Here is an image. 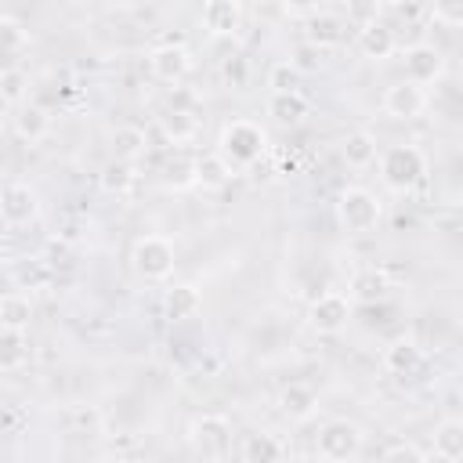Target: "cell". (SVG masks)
Instances as JSON below:
<instances>
[{
  "instance_id": "obj_14",
  "label": "cell",
  "mask_w": 463,
  "mask_h": 463,
  "mask_svg": "<svg viewBox=\"0 0 463 463\" xmlns=\"http://www.w3.org/2000/svg\"><path fill=\"white\" fill-rule=\"evenodd\" d=\"M344 18L340 14H329V11H315V14H307V25H304V40L307 43H315L318 51H326V47H336L340 40H344Z\"/></svg>"
},
{
  "instance_id": "obj_28",
  "label": "cell",
  "mask_w": 463,
  "mask_h": 463,
  "mask_svg": "<svg viewBox=\"0 0 463 463\" xmlns=\"http://www.w3.org/2000/svg\"><path fill=\"white\" fill-rule=\"evenodd\" d=\"M134 181H137V170H134V163H127V159H112V163L101 170V184H105V192H116V195L130 192Z\"/></svg>"
},
{
  "instance_id": "obj_34",
  "label": "cell",
  "mask_w": 463,
  "mask_h": 463,
  "mask_svg": "<svg viewBox=\"0 0 463 463\" xmlns=\"http://www.w3.org/2000/svg\"><path fill=\"white\" fill-rule=\"evenodd\" d=\"M293 65H297L300 72H315V69L322 65V51H318L315 43H307V40H304V43L293 51Z\"/></svg>"
},
{
  "instance_id": "obj_29",
  "label": "cell",
  "mask_w": 463,
  "mask_h": 463,
  "mask_svg": "<svg viewBox=\"0 0 463 463\" xmlns=\"http://www.w3.org/2000/svg\"><path fill=\"white\" fill-rule=\"evenodd\" d=\"M242 456L268 463V459H282V456H286V445H282L279 438H271V434H250V438L242 441Z\"/></svg>"
},
{
  "instance_id": "obj_10",
  "label": "cell",
  "mask_w": 463,
  "mask_h": 463,
  "mask_svg": "<svg viewBox=\"0 0 463 463\" xmlns=\"http://www.w3.org/2000/svg\"><path fill=\"white\" fill-rule=\"evenodd\" d=\"M347 318H351V300L344 293H333V289L322 293L307 311V322L315 333H340L347 326Z\"/></svg>"
},
{
  "instance_id": "obj_8",
  "label": "cell",
  "mask_w": 463,
  "mask_h": 463,
  "mask_svg": "<svg viewBox=\"0 0 463 463\" xmlns=\"http://www.w3.org/2000/svg\"><path fill=\"white\" fill-rule=\"evenodd\" d=\"M148 72H152L159 83H181V80L192 72V51H188L181 40L159 43V47L148 54Z\"/></svg>"
},
{
  "instance_id": "obj_27",
  "label": "cell",
  "mask_w": 463,
  "mask_h": 463,
  "mask_svg": "<svg viewBox=\"0 0 463 463\" xmlns=\"http://www.w3.org/2000/svg\"><path fill=\"white\" fill-rule=\"evenodd\" d=\"M387 289H391V282H387V275H383L380 268H365V271H358V275L351 279V297L362 300V304L383 300Z\"/></svg>"
},
{
  "instance_id": "obj_38",
  "label": "cell",
  "mask_w": 463,
  "mask_h": 463,
  "mask_svg": "<svg viewBox=\"0 0 463 463\" xmlns=\"http://www.w3.org/2000/svg\"><path fill=\"white\" fill-rule=\"evenodd\" d=\"M282 11L286 14H315L318 0H282Z\"/></svg>"
},
{
  "instance_id": "obj_5",
  "label": "cell",
  "mask_w": 463,
  "mask_h": 463,
  "mask_svg": "<svg viewBox=\"0 0 463 463\" xmlns=\"http://www.w3.org/2000/svg\"><path fill=\"white\" fill-rule=\"evenodd\" d=\"M315 449L322 459H333V463L358 459L365 449V430L354 420H329V423H322Z\"/></svg>"
},
{
  "instance_id": "obj_3",
  "label": "cell",
  "mask_w": 463,
  "mask_h": 463,
  "mask_svg": "<svg viewBox=\"0 0 463 463\" xmlns=\"http://www.w3.org/2000/svg\"><path fill=\"white\" fill-rule=\"evenodd\" d=\"M380 213H383L380 199H376L369 188H362V184L344 188L340 199H336V221H340V228H344L347 235H365V232H373V228L380 224Z\"/></svg>"
},
{
  "instance_id": "obj_12",
  "label": "cell",
  "mask_w": 463,
  "mask_h": 463,
  "mask_svg": "<svg viewBox=\"0 0 463 463\" xmlns=\"http://www.w3.org/2000/svg\"><path fill=\"white\" fill-rule=\"evenodd\" d=\"M203 25L210 36H235L242 29V4L239 0H206Z\"/></svg>"
},
{
  "instance_id": "obj_24",
  "label": "cell",
  "mask_w": 463,
  "mask_h": 463,
  "mask_svg": "<svg viewBox=\"0 0 463 463\" xmlns=\"http://www.w3.org/2000/svg\"><path fill=\"white\" fill-rule=\"evenodd\" d=\"M159 130H163L166 141L188 145V141H195V134H199V119H195V112H188V109H170V112L159 119Z\"/></svg>"
},
{
  "instance_id": "obj_39",
  "label": "cell",
  "mask_w": 463,
  "mask_h": 463,
  "mask_svg": "<svg viewBox=\"0 0 463 463\" xmlns=\"http://www.w3.org/2000/svg\"><path fill=\"white\" fill-rule=\"evenodd\" d=\"M380 4H391V7H394V4H402V0H380Z\"/></svg>"
},
{
  "instance_id": "obj_7",
  "label": "cell",
  "mask_w": 463,
  "mask_h": 463,
  "mask_svg": "<svg viewBox=\"0 0 463 463\" xmlns=\"http://www.w3.org/2000/svg\"><path fill=\"white\" fill-rule=\"evenodd\" d=\"M36 217H40V199H36V192L29 184L14 181V184H7L0 192V224L4 228H25Z\"/></svg>"
},
{
  "instance_id": "obj_40",
  "label": "cell",
  "mask_w": 463,
  "mask_h": 463,
  "mask_svg": "<svg viewBox=\"0 0 463 463\" xmlns=\"http://www.w3.org/2000/svg\"><path fill=\"white\" fill-rule=\"evenodd\" d=\"M0 130H4V116H0Z\"/></svg>"
},
{
  "instance_id": "obj_37",
  "label": "cell",
  "mask_w": 463,
  "mask_h": 463,
  "mask_svg": "<svg viewBox=\"0 0 463 463\" xmlns=\"http://www.w3.org/2000/svg\"><path fill=\"white\" fill-rule=\"evenodd\" d=\"M221 76L232 80L235 87H242V83H246V61H242V58H228V61L221 65Z\"/></svg>"
},
{
  "instance_id": "obj_33",
  "label": "cell",
  "mask_w": 463,
  "mask_h": 463,
  "mask_svg": "<svg viewBox=\"0 0 463 463\" xmlns=\"http://www.w3.org/2000/svg\"><path fill=\"white\" fill-rule=\"evenodd\" d=\"M430 14H434L438 25L456 29V25H463V0H434Z\"/></svg>"
},
{
  "instance_id": "obj_6",
  "label": "cell",
  "mask_w": 463,
  "mask_h": 463,
  "mask_svg": "<svg viewBox=\"0 0 463 463\" xmlns=\"http://www.w3.org/2000/svg\"><path fill=\"white\" fill-rule=\"evenodd\" d=\"M188 445L203 459H228L232 456V423L221 412H203L188 423Z\"/></svg>"
},
{
  "instance_id": "obj_20",
  "label": "cell",
  "mask_w": 463,
  "mask_h": 463,
  "mask_svg": "<svg viewBox=\"0 0 463 463\" xmlns=\"http://www.w3.org/2000/svg\"><path fill=\"white\" fill-rule=\"evenodd\" d=\"M434 456L445 459V463L463 459V420L445 416V420L434 427Z\"/></svg>"
},
{
  "instance_id": "obj_2",
  "label": "cell",
  "mask_w": 463,
  "mask_h": 463,
  "mask_svg": "<svg viewBox=\"0 0 463 463\" xmlns=\"http://www.w3.org/2000/svg\"><path fill=\"white\" fill-rule=\"evenodd\" d=\"M427 174V159L416 145H391L380 156V177L391 192H412Z\"/></svg>"
},
{
  "instance_id": "obj_21",
  "label": "cell",
  "mask_w": 463,
  "mask_h": 463,
  "mask_svg": "<svg viewBox=\"0 0 463 463\" xmlns=\"http://www.w3.org/2000/svg\"><path fill=\"white\" fill-rule=\"evenodd\" d=\"M14 134H18L22 141H29V145L43 141V137L51 134V116H47V109H40V105H18Z\"/></svg>"
},
{
  "instance_id": "obj_26",
  "label": "cell",
  "mask_w": 463,
  "mask_h": 463,
  "mask_svg": "<svg viewBox=\"0 0 463 463\" xmlns=\"http://www.w3.org/2000/svg\"><path fill=\"white\" fill-rule=\"evenodd\" d=\"M25 358H29V340H25V333H18V329H4V326H0V373H14V369H22Z\"/></svg>"
},
{
  "instance_id": "obj_1",
  "label": "cell",
  "mask_w": 463,
  "mask_h": 463,
  "mask_svg": "<svg viewBox=\"0 0 463 463\" xmlns=\"http://www.w3.org/2000/svg\"><path fill=\"white\" fill-rule=\"evenodd\" d=\"M268 148V134L253 119H232L221 127L217 137V156L235 170V166H253Z\"/></svg>"
},
{
  "instance_id": "obj_23",
  "label": "cell",
  "mask_w": 463,
  "mask_h": 463,
  "mask_svg": "<svg viewBox=\"0 0 463 463\" xmlns=\"http://www.w3.org/2000/svg\"><path fill=\"white\" fill-rule=\"evenodd\" d=\"M192 181H195L199 188H224V184L232 181V166H228L217 152H206V156H199V159L192 163Z\"/></svg>"
},
{
  "instance_id": "obj_13",
  "label": "cell",
  "mask_w": 463,
  "mask_h": 463,
  "mask_svg": "<svg viewBox=\"0 0 463 463\" xmlns=\"http://www.w3.org/2000/svg\"><path fill=\"white\" fill-rule=\"evenodd\" d=\"M279 409L282 416H289L293 423H307L318 412V394L307 383H289L279 391Z\"/></svg>"
},
{
  "instance_id": "obj_18",
  "label": "cell",
  "mask_w": 463,
  "mask_h": 463,
  "mask_svg": "<svg viewBox=\"0 0 463 463\" xmlns=\"http://www.w3.org/2000/svg\"><path fill=\"white\" fill-rule=\"evenodd\" d=\"M109 148H112V159H127V163H137L145 152H148V134L134 123L127 127H116L112 137H109Z\"/></svg>"
},
{
  "instance_id": "obj_17",
  "label": "cell",
  "mask_w": 463,
  "mask_h": 463,
  "mask_svg": "<svg viewBox=\"0 0 463 463\" xmlns=\"http://www.w3.org/2000/svg\"><path fill=\"white\" fill-rule=\"evenodd\" d=\"M268 116L279 123V127H297L304 116H307V98L300 90H271L268 98Z\"/></svg>"
},
{
  "instance_id": "obj_19",
  "label": "cell",
  "mask_w": 463,
  "mask_h": 463,
  "mask_svg": "<svg viewBox=\"0 0 463 463\" xmlns=\"http://www.w3.org/2000/svg\"><path fill=\"white\" fill-rule=\"evenodd\" d=\"M199 307H203V297H199V289L188 286V282L170 286V289L163 293V311H166V318H174V322H184V318L199 315Z\"/></svg>"
},
{
  "instance_id": "obj_30",
  "label": "cell",
  "mask_w": 463,
  "mask_h": 463,
  "mask_svg": "<svg viewBox=\"0 0 463 463\" xmlns=\"http://www.w3.org/2000/svg\"><path fill=\"white\" fill-rule=\"evenodd\" d=\"M29 94V76L22 69H4L0 72V101L7 105H22Z\"/></svg>"
},
{
  "instance_id": "obj_31",
  "label": "cell",
  "mask_w": 463,
  "mask_h": 463,
  "mask_svg": "<svg viewBox=\"0 0 463 463\" xmlns=\"http://www.w3.org/2000/svg\"><path fill=\"white\" fill-rule=\"evenodd\" d=\"M25 47H29V33L22 29V22L0 14V51L18 54V51H25Z\"/></svg>"
},
{
  "instance_id": "obj_32",
  "label": "cell",
  "mask_w": 463,
  "mask_h": 463,
  "mask_svg": "<svg viewBox=\"0 0 463 463\" xmlns=\"http://www.w3.org/2000/svg\"><path fill=\"white\" fill-rule=\"evenodd\" d=\"M268 87L279 94V90H297L300 87V69L293 61H275L271 72H268Z\"/></svg>"
},
{
  "instance_id": "obj_11",
  "label": "cell",
  "mask_w": 463,
  "mask_h": 463,
  "mask_svg": "<svg viewBox=\"0 0 463 463\" xmlns=\"http://www.w3.org/2000/svg\"><path fill=\"white\" fill-rule=\"evenodd\" d=\"M445 76V54L434 43H412L405 51V80L412 83H434Z\"/></svg>"
},
{
  "instance_id": "obj_16",
  "label": "cell",
  "mask_w": 463,
  "mask_h": 463,
  "mask_svg": "<svg viewBox=\"0 0 463 463\" xmlns=\"http://www.w3.org/2000/svg\"><path fill=\"white\" fill-rule=\"evenodd\" d=\"M383 365L391 373H398V376H409V373H416L423 365V347L412 336H398V340H391L383 347Z\"/></svg>"
},
{
  "instance_id": "obj_25",
  "label": "cell",
  "mask_w": 463,
  "mask_h": 463,
  "mask_svg": "<svg viewBox=\"0 0 463 463\" xmlns=\"http://www.w3.org/2000/svg\"><path fill=\"white\" fill-rule=\"evenodd\" d=\"M33 322V300L25 293H4L0 297V326L25 333Z\"/></svg>"
},
{
  "instance_id": "obj_4",
  "label": "cell",
  "mask_w": 463,
  "mask_h": 463,
  "mask_svg": "<svg viewBox=\"0 0 463 463\" xmlns=\"http://www.w3.org/2000/svg\"><path fill=\"white\" fill-rule=\"evenodd\" d=\"M130 264L141 279L148 282H163L174 275V264H177V250L166 235H141L130 250Z\"/></svg>"
},
{
  "instance_id": "obj_22",
  "label": "cell",
  "mask_w": 463,
  "mask_h": 463,
  "mask_svg": "<svg viewBox=\"0 0 463 463\" xmlns=\"http://www.w3.org/2000/svg\"><path fill=\"white\" fill-rule=\"evenodd\" d=\"M340 156L347 166L354 170H365L369 163H376V137L369 130H351L344 141H340Z\"/></svg>"
},
{
  "instance_id": "obj_15",
  "label": "cell",
  "mask_w": 463,
  "mask_h": 463,
  "mask_svg": "<svg viewBox=\"0 0 463 463\" xmlns=\"http://www.w3.org/2000/svg\"><path fill=\"white\" fill-rule=\"evenodd\" d=\"M394 47H398V43H394V29H391L387 22L373 18V22H365V25L358 29V51H362L365 58H373V61L391 58Z\"/></svg>"
},
{
  "instance_id": "obj_36",
  "label": "cell",
  "mask_w": 463,
  "mask_h": 463,
  "mask_svg": "<svg viewBox=\"0 0 463 463\" xmlns=\"http://www.w3.org/2000/svg\"><path fill=\"white\" fill-rule=\"evenodd\" d=\"M383 459H427V452L416 449L412 441H391V445L383 449Z\"/></svg>"
},
{
  "instance_id": "obj_35",
  "label": "cell",
  "mask_w": 463,
  "mask_h": 463,
  "mask_svg": "<svg viewBox=\"0 0 463 463\" xmlns=\"http://www.w3.org/2000/svg\"><path fill=\"white\" fill-rule=\"evenodd\" d=\"M376 11H380V0H347V18H351V22H358V25L373 22V18H376Z\"/></svg>"
},
{
  "instance_id": "obj_9",
  "label": "cell",
  "mask_w": 463,
  "mask_h": 463,
  "mask_svg": "<svg viewBox=\"0 0 463 463\" xmlns=\"http://www.w3.org/2000/svg\"><path fill=\"white\" fill-rule=\"evenodd\" d=\"M423 109H427V90L420 83H412V80H398V83H391L383 90V112L391 119H405L409 123V119L423 116Z\"/></svg>"
}]
</instances>
